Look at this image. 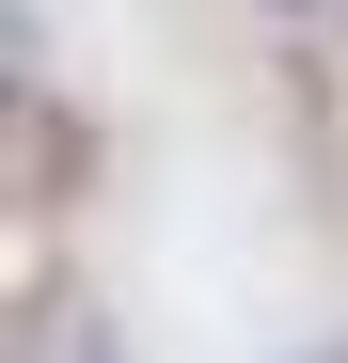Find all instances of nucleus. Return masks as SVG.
Masks as SVG:
<instances>
[{
	"mask_svg": "<svg viewBox=\"0 0 348 363\" xmlns=\"http://www.w3.org/2000/svg\"><path fill=\"white\" fill-rule=\"evenodd\" d=\"M332 363H348V347H332Z\"/></svg>",
	"mask_w": 348,
	"mask_h": 363,
	"instance_id": "nucleus-1",
	"label": "nucleus"
}]
</instances>
